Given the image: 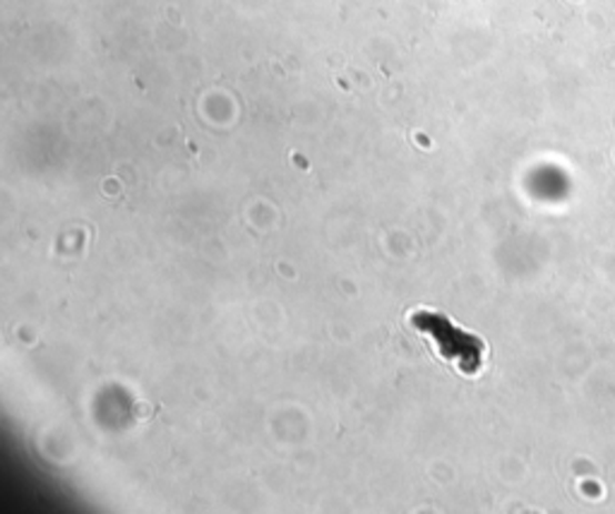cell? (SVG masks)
<instances>
[{"mask_svg":"<svg viewBox=\"0 0 615 514\" xmlns=\"http://www.w3.org/2000/svg\"><path fill=\"white\" fill-rule=\"evenodd\" d=\"M409 320H412V325L421 334H429L437 344L441 356L447 361H455L462 373L474 375L481 371L486 344H483L478 336L455 327L445 315L435 311H414Z\"/></svg>","mask_w":615,"mask_h":514,"instance_id":"cell-1","label":"cell"}]
</instances>
